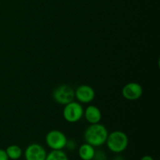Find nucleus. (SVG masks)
<instances>
[{
    "mask_svg": "<svg viewBox=\"0 0 160 160\" xmlns=\"http://www.w3.org/2000/svg\"><path fill=\"white\" fill-rule=\"evenodd\" d=\"M108 134L109 133L106 127L98 123L91 124L85 130L84 138L86 143L93 147H100L106 144Z\"/></svg>",
    "mask_w": 160,
    "mask_h": 160,
    "instance_id": "f257e3e1",
    "label": "nucleus"
},
{
    "mask_svg": "<svg viewBox=\"0 0 160 160\" xmlns=\"http://www.w3.org/2000/svg\"><path fill=\"white\" fill-rule=\"evenodd\" d=\"M141 160H154V159L150 156H145L141 159Z\"/></svg>",
    "mask_w": 160,
    "mask_h": 160,
    "instance_id": "2eb2a0df",
    "label": "nucleus"
},
{
    "mask_svg": "<svg viewBox=\"0 0 160 160\" xmlns=\"http://www.w3.org/2000/svg\"><path fill=\"white\" fill-rule=\"evenodd\" d=\"M47 152L43 146L39 144H31L28 145L24 152L26 160H45Z\"/></svg>",
    "mask_w": 160,
    "mask_h": 160,
    "instance_id": "0eeeda50",
    "label": "nucleus"
},
{
    "mask_svg": "<svg viewBox=\"0 0 160 160\" xmlns=\"http://www.w3.org/2000/svg\"><path fill=\"white\" fill-rule=\"evenodd\" d=\"M53 99L60 105H67L73 101L74 90L67 84H62L56 88L52 93Z\"/></svg>",
    "mask_w": 160,
    "mask_h": 160,
    "instance_id": "39448f33",
    "label": "nucleus"
},
{
    "mask_svg": "<svg viewBox=\"0 0 160 160\" xmlns=\"http://www.w3.org/2000/svg\"><path fill=\"white\" fill-rule=\"evenodd\" d=\"M114 160H123V159L122 157H120V156H118V157H116V159Z\"/></svg>",
    "mask_w": 160,
    "mask_h": 160,
    "instance_id": "dca6fc26",
    "label": "nucleus"
},
{
    "mask_svg": "<svg viewBox=\"0 0 160 160\" xmlns=\"http://www.w3.org/2000/svg\"><path fill=\"white\" fill-rule=\"evenodd\" d=\"M74 95L78 101L81 103H89L95 98V92L91 86L82 84L80 85L76 91H74Z\"/></svg>",
    "mask_w": 160,
    "mask_h": 160,
    "instance_id": "6e6552de",
    "label": "nucleus"
},
{
    "mask_svg": "<svg viewBox=\"0 0 160 160\" xmlns=\"http://www.w3.org/2000/svg\"><path fill=\"white\" fill-rule=\"evenodd\" d=\"M94 160H106V155L105 153L102 152V151H98V152H95V156L93 158Z\"/></svg>",
    "mask_w": 160,
    "mask_h": 160,
    "instance_id": "ddd939ff",
    "label": "nucleus"
},
{
    "mask_svg": "<svg viewBox=\"0 0 160 160\" xmlns=\"http://www.w3.org/2000/svg\"><path fill=\"white\" fill-rule=\"evenodd\" d=\"M106 144L111 152L114 153H121L128 148L129 139L124 132L115 131L108 134Z\"/></svg>",
    "mask_w": 160,
    "mask_h": 160,
    "instance_id": "f03ea898",
    "label": "nucleus"
},
{
    "mask_svg": "<svg viewBox=\"0 0 160 160\" xmlns=\"http://www.w3.org/2000/svg\"><path fill=\"white\" fill-rule=\"evenodd\" d=\"M0 160H9L6 150L2 149V148H0Z\"/></svg>",
    "mask_w": 160,
    "mask_h": 160,
    "instance_id": "4468645a",
    "label": "nucleus"
},
{
    "mask_svg": "<svg viewBox=\"0 0 160 160\" xmlns=\"http://www.w3.org/2000/svg\"><path fill=\"white\" fill-rule=\"evenodd\" d=\"M62 116L66 121L69 123H76L79 121L84 116V109L79 102L72 101L65 105Z\"/></svg>",
    "mask_w": 160,
    "mask_h": 160,
    "instance_id": "7ed1b4c3",
    "label": "nucleus"
},
{
    "mask_svg": "<svg viewBox=\"0 0 160 160\" xmlns=\"http://www.w3.org/2000/svg\"><path fill=\"white\" fill-rule=\"evenodd\" d=\"M95 153V147L89 145L88 143H84L81 145L78 150L79 157L82 160H93Z\"/></svg>",
    "mask_w": 160,
    "mask_h": 160,
    "instance_id": "9d476101",
    "label": "nucleus"
},
{
    "mask_svg": "<svg viewBox=\"0 0 160 160\" xmlns=\"http://www.w3.org/2000/svg\"><path fill=\"white\" fill-rule=\"evenodd\" d=\"M122 95L129 101H135L139 99L143 95V88L140 84L131 82L125 84L122 89Z\"/></svg>",
    "mask_w": 160,
    "mask_h": 160,
    "instance_id": "423d86ee",
    "label": "nucleus"
},
{
    "mask_svg": "<svg viewBox=\"0 0 160 160\" xmlns=\"http://www.w3.org/2000/svg\"><path fill=\"white\" fill-rule=\"evenodd\" d=\"M45 142L52 150H62L67 145V136L60 131L52 130L45 136Z\"/></svg>",
    "mask_w": 160,
    "mask_h": 160,
    "instance_id": "20e7f679",
    "label": "nucleus"
},
{
    "mask_svg": "<svg viewBox=\"0 0 160 160\" xmlns=\"http://www.w3.org/2000/svg\"><path fill=\"white\" fill-rule=\"evenodd\" d=\"M84 117L86 120L91 124L98 123L101 121L102 112L100 109L95 106H88L86 108L85 111H84Z\"/></svg>",
    "mask_w": 160,
    "mask_h": 160,
    "instance_id": "1a4fd4ad",
    "label": "nucleus"
},
{
    "mask_svg": "<svg viewBox=\"0 0 160 160\" xmlns=\"http://www.w3.org/2000/svg\"><path fill=\"white\" fill-rule=\"evenodd\" d=\"M45 160H69V158L62 150H52L47 154Z\"/></svg>",
    "mask_w": 160,
    "mask_h": 160,
    "instance_id": "f8f14e48",
    "label": "nucleus"
},
{
    "mask_svg": "<svg viewBox=\"0 0 160 160\" xmlns=\"http://www.w3.org/2000/svg\"><path fill=\"white\" fill-rule=\"evenodd\" d=\"M6 152L7 154L8 157H9V159L12 160L19 159L22 156V154H23L21 148L17 145H9L6 149Z\"/></svg>",
    "mask_w": 160,
    "mask_h": 160,
    "instance_id": "9b49d317",
    "label": "nucleus"
}]
</instances>
